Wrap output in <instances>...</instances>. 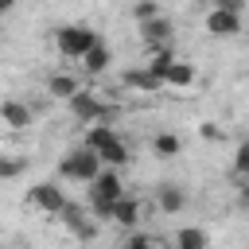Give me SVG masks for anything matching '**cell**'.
Masks as SVG:
<instances>
[{"label":"cell","instance_id":"1","mask_svg":"<svg viewBox=\"0 0 249 249\" xmlns=\"http://www.w3.org/2000/svg\"><path fill=\"white\" fill-rule=\"evenodd\" d=\"M97 43H101V35L93 27H86V23H62V27H54V47H58L62 58H78L82 62Z\"/></svg>","mask_w":249,"mask_h":249},{"label":"cell","instance_id":"2","mask_svg":"<svg viewBox=\"0 0 249 249\" xmlns=\"http://www.w3.org/2000/svg\"><path fill=\"white\" fill-rule=\"evenodd\" d=\"M101 171H105V163L89 148H74L58 160V179H66V183H93Z\"/></svg>","mask_w":249,"mask_h":249},{"label":"cell","instance_id":"3","mask_svg":"<svg viewBox=\"0 0 249 249\" xmlns=\"http://www.w3.org/2000/svg\"><path fill=\"white\" fill-rule=\"evenodd\" d=\"M27 198H31L43 214H62V210L70 206L62 183H54V179H39V183H31V187H27Z\"/></svg>","mask_w":249,"mask_h":249},{"label":"cell","instance_id":"4","mask_svg":"<svg viewBox=\"0 0 249 249\" xmlns=\"http://www.w3.org/2000/svg\"><path fill=\"white\" fill-rule=\"evenodd\" d=\"M66 109H70V117H74V121H82V124H101V121H105V113H109V105H105L93 89L74 93V97L66 101Z\"/></svg>","mask_w":249,"mask_h":249},{"label":"cell","instance_id":"5","mask_svg":"<svg viewBox=\"0 0 249 249\" xmlns=\"http://www.w3.org/2000/svg\"><path fill=\"white\" fill-rule=\"evenodd\" d=\"M89 198H93V202H121V198H124V183H121L117 167L101 171V175L89 183Z\"/></svg>","mask_w":249,"mask_h":249},{"label":"cell","instance_id":"6","mask_svg":"<svg viewBox=\"0 0 249 249\" xmlns=\"http://www.w3.org/2000/svg\"><path fill=\"white\" fill-rule=\"evenodd\" d=\"M206 31H210L214 39H233V35L241 31V16H237V12L210 8V16H206Z\"/></svg>","mask_w":249,"mask_h":249},{"label":"cell","instance_id":"7","mask_svg":"<svg viewBox=\"0 0 249 249\" xmlns=\"http://www.w3.org/2000/svg\"><path fill=\"white\" fill-rule=\"evenodd\" d=\"M140 39H144V47H148V51L167 47V43H171V19H167V16H160V19L140 23Z\"/></svg>","mask_w":249,"mask_h":249},{"label":"cell","instance_id":"8","mask_svg":"<svg viewBox=\"0 0 249 249\" xmlns=\"http://www.w3.org/2000/svg\"><path fill=\"white\" fill-rule=\"evenodd\" d=\"M124 86H128V89H136V93H160V89H167V86H163V78H156L148 66L124 70Z\"/></svg>","mask_w":249,"mask_h":249},{"label":"cell","instance_id":"9","mask_svg":"<svg viewBox=\"0 0 249 249\" xmlns=\"http://www.w3.org/2000/svg\"><path fill=\"white\" fill-rule=\"evenodd\" d=\"M156 206L163 214H179V210H187V191L175 187V183H160L156 187Z\"/></svg>","mask_w":249,"mask_h":249},{"label":"cell","instance_id":"10","mask_svg":"<svg viewBox=\"0 0 249 249\" xmlns=\"http://www.w3.org/2000/svg\"><path fill=\"white\" fill-rule=\"evenodd\" d=\"M58 218H62V222H66V230H70V233H78V237H93V233H97V222H93L82 206H74V202H70Z\"/></svg>","mask_w":249,"mask_h":249},{"label":"cell","instance_id":"11","mask_svg":"<svg viewBox=\"0 0 249 249\" xmlns=\"http://www.w3.org/2000/svg\"><path fill=\"white\" fill-rule=\"evenodd\" d=\"M47 93H51V97H58V101H70L74 93H82V82H78L74 74H62V70H58V74H51V78H47Z\"/></svg>","mask_w":249,"mask_h":249},{"label":"cell","instance_id":"12","mask_svg":"<svg viewBox=\"0 0 249 249\" xmlns=\"http://www.w3.org/2000/svg\"><path fill=\"white\" fill-rule=\"evenodd\" d=\"M109 62H113V51H109V43L101 39V43L82 58V70H86L89 78H97V74H105V70H109Z\"/></svg>","mask_w":249,"mask_h":249},{"label":"cell","instance_id":"13","mask_svg":"<svg viewBox=\"0 0 249 249\" xmlns=\"http://www.w3.org/2000/svg\"><path fill=\"white\" fill-rule=\"evenodd\" d=\"M4 124H8L12 132H23V128L31 124V105H23V101L8 97V101H4Z\"/></svg>","mask_w":249,"mask_h":249},{"label":"cell","instance_id":"14","mask_svg":"<svg viewBox=\"0 0 249 249\" xmlns=\"http://www.w3.org/2000/svg\"><path fill=\"white\" fill-rule=\"evenodd\" d=\"M171 245L175 249H210V233L198 230V226H183V230H175Z\"/></svg>","mask_w":249,"mask_h":249},{"label":"cell","instance_id":"15","mask_svg":"<svg viewBox=\"0 0 249 249\" xmlns=\"http://www.w3.org/2000/svg\"><path fill=\"white\" fill-rule=\"evenodd\" d=\"M175 62H179V58L171 54V47H160V51H148V62H144V66H148L156 78H163V86H167V74H171Z\"/></svg>","mask_w":249,"mask_h":249},{"label":"cell","instance_id":"16","mask_svg":"<svg viewBox=\"0 0 249 249\" xmlns=\"http://www.w3.org/2000/svg\"><path fill=\"white\" fill-rule=\"evenodd\" d=\"M195 78H198L195 62H183V58H179V62L171 66V74H167V89H191Z\"/></svg>","mask_w":249,"mask_h":249},{"label":"cell","instance_id":"17","mask_svg":"<svg viewBox=\"0 0 249 249\" xmlns=\"http://www.w3.org/2000/svg\"><path fill=\"white\" fill-rule=\"evenodd\" d=\"M113 136H117V132H113V128H109L105 121H101V124H86V136H82V148H89V152H101V148H105V144H109Z\"/></svg>","mask_w":249,"mask_h":249},{"label":"cell","instance_id":"18","mask_svg":"<svg viewBox=\"0 0 249 249\" xmlns=\"http://www.w3.org/2000/svg\"><path fill=\"white\" fill-rule=\"evenodd\" d=\"M97 156H101V163H105V167H124V163H128V144H124L121 136H113Z\"/></svg>","mask_w":249,"mask_h":249},{"label":"cell","instance_id":"19","mask_svg":"<svg viewBox=\"0 0 249 249\" xmlns=\"http://www.w3.org/2000/svg\"><path fill=\"white\" fill-rule=\"evenodd\" d=\"M113 222H117V226H124V230H132V226L140 222V202L124 195V198L113 206Z\"/></svg>","mask_w":249,"mask_h":249},{"label":"cell","instance_id":"20","mask_svg":"<svg viewBox=\"0 0 249 249\" xmlns=\"http://www.w3.org/2000/svg\"><path fill=\"white\" fill-rule=\"evenodd\" d=\"M179 148H183V140H179L175 132H156V136H152V152H156L160 160H171V156H179Z\"/></svg>","mask_w":249,"mask_h":249},{"label":"cell","instance_id":"21","mask_svg":"<svg viewBox=\"0 0 249 249\" xmlns=\"http://www.w3.org/2000/svg\"><path fill=\"white\" fill-rule=\"evenodd\" d=\"M132 16H136V23H148V19H160L163 12H160V4H156V0H140V4L132 8Z\"/></svg>","mask_w":249,"mask_h":249},{"label":"cell","instance_id":"22","mask_svg":"<svg viewBox=\"0 0 249 249\" xmlns=\"http://www.w3.org/2000/svg\"><path fill=\"white\" fill-rule=\"evenodd\" d=\"M233 175L237 179H249V140L237 144V152H233Z\"/></svg>","mask_w":249,"mask_h":249},{"label":"cell","instance_id":"23","mask_svg":"<svg viewBox=\"0 0 249 249\" xmlns=\"http://www.w3.org/2000/svg\"><path fill=\"white\" fill-rule=\"evenodd\" d=\"M121 249H160V245H156L148 233H132V237H124V241H121Z\"/></svg>","mask_w":249,"mask_h":249},{"label":"cell","instance_id":"24","mask_svg":"<svg viewBox=\"0 0 249 249\" xmlns=\"http://www.w3.org/2000/svg\"><path fill=\"white\" fill-rule=\"evenodd\" d=\"M245 4H249V0H210V8H222V12H237V16L245 12Z\"/></svg>","mask_w":249,"mask_h":249},{"label":"cell","instance_id":"25","mask_svg":"<svg viewBox=\"0 0 249 249\" xmlns=\"http://www.w3.org/2000/svg\"><path fill=\"white\" fill-rule=\"evenodd\" d=\"M198 136H202V140H222V128H218L214 121H202V124H198Z\"/></svg>","mask_w":249,"mask_h":249},{"label":"cell","instance_id":"26","mask_svg":"<svg viewBox=\"0 0 249 249\" xmlns=\"http://www.w3.org/2000/svg\"><path fill=\"white\" fill-rule=\"evenodd\" d=\"M19 175V160H4L0 163V179H16Z\"/></svg>","mask_w":249,"mask_h":249},{"label":"cell","instance_id":"27","mask_svg":"<svg viewBox=\"0 0 249 249\" xmlns=\"http://www.w3.org/2000/svg\"><path fill=\"white\" fill-rule=\"evenodd\" d=\"M237 202L249 206V179H237Z\"/></svg>","mask_w":249,"mask_h":249},{"label":"cell","instance_id":"28","mask_svg":"<svg viewBox=\"0 0 249 249\" xmlns=\"http://www.w3.org/2000/svg\"><path fill=\"white\" fill-rule=\"evenodd\" d=\"M12 4H16V0H0V12H8V8H12Z\"/></svg>","mask_w":249,"mask_h":249}]
</instances>
